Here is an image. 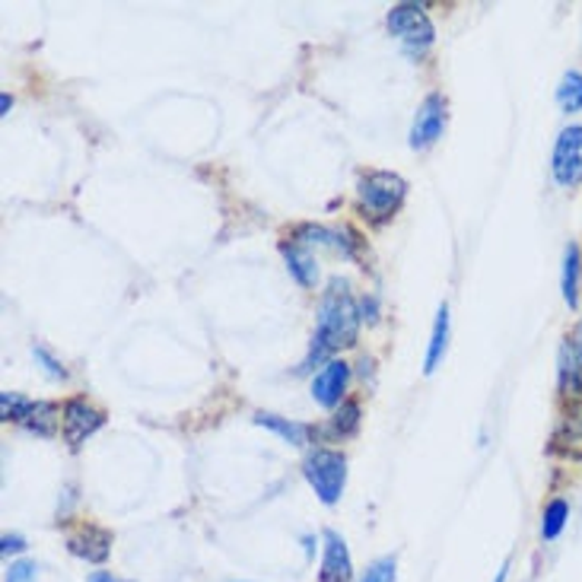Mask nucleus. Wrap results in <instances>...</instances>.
Listing matches in <instances>:
<instances>
[{
	"mask_svg": "<svg viewBox=\"0 0 582 582\" xmlns=\"http://www.w3.org/2000/svg\"><path fill=\"white\" fill-rule=\"evenodd\" d=\"M29 404L32 402L23 398V395H17V392H3V395H0V417L20 424L26 417V411H29Z\"/></svg>",
	"mask_w": 582,
	"mask_h": 582,
	"instance_id": "nucleus-22",
	"label": "nucleus"
},
{
	"mask_svg": "<svg viewBox=\"0 0 582 582\" xmlns=\"http://www.w3.org/2000/svg\"><path fill=\"white\" fill-rule=\"evenodd\" d=\"M318 582H354V558L347 541L341 532L328 529L322 535V566H318Z\"/></svg>",
	"mask_w": 582,
	"mask_h": 582,
	"instance_id": "nucleus-8",
	"label": "nucleus"
},
{
	"mask_svg": "<svg viewBox=\"0 0 582 582\" xmlns=\"http://www.w3.org/2000/svg\"><path fill=\"white\" fill-rule=\"evenodd\" d=\"M36 580H39V563H32V560H17V563H10L7 580L3 582H36Z\"/></svg>",
	"mask_w": 582,
	"mask_h": 582,
	"instance_id": "nucleus-25",
	"label": "nucleus"
},
{
	"mask_svg": "<svg viewBox=\"0 0 582 582\" xmlns=\"http://www.w3.org/2000/svg\"><path fill=\"white\" fill-rule=\"evenodd\" d=\"M560 290H563V303L570 309H580L582 299V248L576 243L563 248V270H560Z\"/></svg>",
	"mask_w": 582,
	"mask_h": 582,
	"instance_id": "nucleus-12",
	"label": "nucleus"
},
{
	"mask_svg": "<svg viewBox=\"0 0 582 582\" xmlns=\"http://www.w3.org/2000/svg\"><path fill=\"white\" fill-rule=\"evenodd\" d=\"M570 341H573V344H576V347L582 351V318H580V325L573 328V337H570Z\"/></svg>",
	"mask_w": 582,
	"mask_h": 582,
	"instance_id": "nucleus-31",
	"label": "nucleus"
},
{
	"mask_svg": "<svg viewBox=\"0 0 582 582\" xmlns=\"http://www.w3.org/2000/svg\"><path fill=\"white\" fill-rule=\"evenodd\" d=\"M446 131V99L440 92H430L421 109L414 115V125H411V147L414 150H430L440 137Z\"/></svg>",
	"mask_w": 582,
	"mask_h": 582,
	"instance_id": "nucleus-6",
	"label": "nucleus"
},
{
	"mask_svg": "<svg viewBox=\"0 0 582 582\" xmlns=\"http://www.w3.org/2000/svg\"><path fill=\"white\" fill-rule=\"evenodd\" d=\"M58 421H61V407H58V404L32 402L20 424H23L29 433H36V436H55Z\"/></svg>",
	"mask_w": 582,
	"mask_h": 582,
	"instance_id": "nucleus-16",
	"label": "nucleus"
},
{
	"mask_svg": "<svg viewBox=\"0 0 582 582\" xmlns=\"http://www.w3.org/2000/svg\"><path fill=\"white\" fill-rule=\"evenodd\" d=\"M359 309L354 303V296L347 290L344 280H332V287L322 296V306H318V322H315L313 347H309V357L303 359L299 369H313L315 363L328 359L344 347H354L359 335Z\"/></svg>",
	"mask_w": 582,
	"mask_h": 582,
	"instance_id": "nucleus-1",
	"label": "nucleus"
},
{
	"mask_svg": "<svg viewBox=\"0 0 582 582\" xmlns=\"http://www.w3.org/2000/svg\"><path fill=\"white\" fill-rule=\"evenodd\" d=\"M0 109H3V115H10V109H13V99H10L7 92L0 96Z\"/></svg>",
	"mask_w": 582,
	"mask_h": 582,
	"instance_id": "nucleus-30",
	"label": "nucleus"
},
{
	"mask_svg": "<svg viewBox=\"0 0 582 582\" xmlns=\"http://www.w3.org/2000/svg\"><path fill=\"white\" fill-rule=\"evenodd\" d=\"M558 388L563 398L582 402V351L566 341L558 354Z\"/></svg>",
	"mask_w": 582,
	"mask_h": 582,
	"instance_id": "nucleus-11",
	"label": "nucleus"
},
{
	"mask_svg": "<svg viewBox=\"0 0 582 582\" xmlns=\"http://www.w3.org/2000/svg\"><path fill=\"white\" fill-rule=\"evenodd\" d=\"M506 576H510V560L500 566V573H496V582H506Z\"/></svg>",
	"mask_w": 582,
	"mask_h": 582,
	"instance_id": "nucleus-32",
	"label": "nucleus"
},
{
	"mask_svg": "<svg viewBox=\"0 0 582 582\" xmlns=\"http://www.w3.org/2000/svg\"><path fill=\"white\" fill-rule=\"evenodd\" d=\"M566 522H570V503L566 500H551L548 506H544V513H541V537L544 541H558L563 535V529H566Z\"/></svg>",
	"mask_w": 582,
	"mask_h": 582,
	"instance_id": "nucleus-20",
	"label": "nucleus"
},
{
	"mask_svg": "<svg viewBox=\"0 0 582 582\" xmlns=\"http://www.w3.org/2000/svg\"><path fill=\"white\" fill-rule=\"evenodd\" d=\"M551 176L560 188H576L582 181V125H570L558 135L551 154Z\"/></svg>",
	"mask_w": 582,
	"mask_h": 582,
	"instance_id": "nucleus-5",
	"label": "nucleus"
},
{
	"mask_svg": "<svg viewBox=\"0 0 582 582\" xmlns=\"http://www.w3.org/2000/svg\"><path fill=\"white\" fill-rule=\"evenodd\" d=\"M351 382V366L344 359H328L313 379V398L322 407H341L344 404V392Z\"/></svg>",
	"mask_w": 582,
	"mask_h": 582,
	"instance_id": "nucleus-9",
	"label": "nucleus"
},
{
	"mask_svg": "<svg viewBox=\"0 0 582 582\" xmlns=\"http://www.w3.org/2000/svg\"><path fill=\"white\" fill-rule=\"evenodd\" d=\"M0 551H3V558H10V554H23V551H26V537L3 535V544H0Z\"/></svg>",
	"mask_w": 582,
	"mask_h": 582,
	"instance_id": "nucleus-26",
	"label": "nucleus"
},
{
	"mask_svg": "<svg viewBox=\"0 0 582 582\" xmlns=\"http://www.w3.org/2000/svg\"><path fill=\"white\" fill-rule=\"evenodd\" d=\"M68 548L73 558L87 560V563H106L112 554V535L99 525H80L68 537Z\"/></svg>",
	"mask_w": 582,
	"mask_h": 582,
	"instance_id": "nucleus-10",
	"label": "nucleus"
},
{
	"mask_svg": "<svg viewBox=\"0 0 582 582\" xmlns=\"http://www.w3.org/2000/svg\"><path fill=\"white\" fill-rule=\"evenodd\" d=\"M359 313H363V318H369V322H376V299H363V306H359Z\"/></svg>",
	"mask_w": 582,
	"mask_h": 582,
	"instance_id": "nucleus-27",
	"label": "nucleus"
},
{
	"mask_svg": "<svg viewBox=\"0 0 582 582\" xmlns=\"http://www.w3.org/2000/svg\"><path fill=\"white\" fill-rule=\"evenodd\" d=\"M106 424V414L99 407H92L87 398H70L61 411V426H65V440L70 448L83 446L96 430H102Z\"/></svg>",
	"mask_w": 582,
	"mask_h": 582,
	"instance_id": "nucleus-7",
	"label": "nucleus"
},
{
	"mask_svg": "<svg viewBox=\"0 0 582 582\" xmlns=\"http://www.w3.org/2000/svg\"><path fill=\"white\" fill-rule=\"evenodd\" d=\"M558 106L563 115L582 112V73L580 70H566V73L560 77Z\"/></svg>",
	"mask_w": 582,
	"mask_h": 582,
	"instance_id": "nucleus-19",
	"label": "nucleus"
},
{
	"mask_svg": "<svg viewBox=\"0 0 582 582\" xmlns=\"http://www.w3.org/2000/svg\"><path fill=\"white\" fill-rule=\"evenodd\" d=\"M255 424L265 426L270 433H277L280 440H287L293 446H309L313 443V426L299 424V421H290V417H277V414H268V411H262V414H255Z\"/></svg>",
	"mask_w": 582,
	"mask_h": 582,
	"instance_id": "nucleus-15",
	"label": "nucleus"
},
{
	"mask_svg": "<svg viewBox=\"0 0 582 582\" xmlns=\"http://www.w3.org/2000/svg\"><path fill=\"white\" fill-rule=\"evenodd\" d=\"M554 443L566 455H582V402H570L560 414V426L554 433Z\"/></svg>",
	"mask_w": 582,
	"mask_h": 582,
	"instance_id": "nucleus-13",
	"label": "nucleus"
},
{
	"mask_svg": "<svg viewBox=\"0 0 582 582\" xmlns=\"http://www.w3.org/2000/svg\"><path fill=\"white\" fill-rule=\"evenodd\" d=\"M87 582H118L112 576V573H106V570H96V573H90V580Z\"/></svg>",
	"mask_w": 582,
	"mask_h": 582,
	"instance_id": "nucleus-28",
	"label": "nucleus"
},
{
	"mask_svg": "<svg viewBox=\"0 0 582 582\" xmlns=\"http://www.w3.org/2000/svg\"><path fill=\"white\" fill-rule=\"evenodd\" d=\"M359 582H395V558H379L376 563H369Z\"/></svg>",
	"mask_w": 582,
	"mask_h": 582,
	"instance_id": "nucleus-24",
	"label": "nucleus"
},
{
	"mask_svg": "<svg viewBox=\"0 0 582 582\" xmlns=\"http://www.w3.org/2000/svg\"><path fill=\"white\" fill-rule=\"evenodd\" d=\"M315 548H318V541H315L313 535H306V537H303V551H306V558H313V554H315Z\"/></svg>",
	"mask_w": 582,
	"mask_h": 582,
	"instance_id": "nucleus-29",
	"label": "nucleus"
},
{
	"mask_svg": "<svg viewBox=\"0 0 582 582\" xmlns=\"http://www.w3.org/2000/svg\"><path fill=\"white\" fill-rule=\"evenodd\" d=\"M303 474L309 481V487L325 506H335L347 484V458L335 448H315L303 462Z\"/></svg>",
	"mask_w": 582,
	"mask_h": 582,
	"instance_id": "nucleus-3",
	"label": "nucleus"
},
{
	"mask_svg": "<svg viewBox=\"0 0 582 582\" xmlns=\"http://www.w3.org/2000/svg\"><path fill=\"white\" fill-rule=\"evenodd\" d=\"M359 404L357 402H344L341 407H335V417H332V424H328V433L335 436V440H347V436H354L359 430Z\"/></svg>",
	"mask_w": 582,
	"mask_h": 582,
	"instance_id": "nucleus-21",
	"label": "nucleus"
},
{
	"mask_svg": "<svg viewBox=\"0 0 582 582\" xmlns=\"http://www.w3.org/2000/svg\"><path fill=\"white\" fill-rule=\"evenodd\" d=\"M388 32L411 55H424L426 48L433 46V36H436V29H433L421 3H398V7H392V13H388Z\"/></svg>",
	"mask_w": 582,
	"mask_h": 582,
	"instance_id": "nucleus-4",
	"label": "nucleus"
},
{
	"mask_svg": "<svg viewBox=\"0 0 582 582\" xmlns=\"http://www.w3.org/2000/svg\"><path fill=\"white\" fill-rule=\"evenodd\" d=\"M296 243H303V246H328L335 248V251H344V255H354L351 243L341 233L325 229V226H299L296 229Z\"/></svg>",
	"mask_w": 582,
	"mask_h": 582,
	"instance_id": "nucleus-18",
	"label": "nucleus"
},
{
	"mask_svg": "<svg viewBox=\"0 0 582 582\" xmlns=\"http://www.w3.org/2000/svg\"><path fill=\"white\" fill-rule=\"evenodd\" d=\"M359 210L369 224H388L407 198V181L395 172H366L359 179Z\"/></svg>",
	"mask_w": 582,
	"mask_h": 582,
	"instance_id": "nucleus-2",
	"label": "nucleus"
},
{
	"mask_svg": "<svg viewBox=\"0 0 582 582\" xmlns=\"http://www.w3.org/2000/svg\"><path fill=\"white\" fill-rule=\"evenodd\" d=\"M32 357L39 359V363H42V369H46L48 376H51V379H65V376H68V369H65V363H61V359L55 357V354H51V351H48L46 344H36V347H32Z\"/></svg>",
	"mask_w": 582,
	"mask_h": 582,
	"instance_id": "nucleus-23",
	"label": "nucleus"
},
{
	"mask_svg": "<svg viewBox=\"0 0 582 582\" xmlns=\"http://www.w3.org/2000/svg\"><path fill=\"white\" fill-rule=\"evenodd\" d=\"M446 344H448V306L443 303L440 313H436V325H433V335H430V347H426V359H424V373H436V366L446 357Z\"/></svg>",
	"mask_w": 582,
	"mask_h": 582,
	"instance_id": "nucleus-17",
	"label": "nucleus"
},
{
	"mask_svg": "<svg viewBox=\"0 0 582 582\" xmlns=\"http://www.w3.org/2000/svg\"><path fill=\"white\" fill-rule=\"evenodd\" d=\"M284 251V262H287V270L293 274V280L299 284V287H315V280H318V265H315V255L309 251V246H303V243H287V246L280 248Z\"/></svg>",
	"mask_w": 582,
	"mask_h": 582,
	"instance_id": "nucleus-14",
	"label": "nucleus"
}]
</instances>
